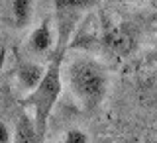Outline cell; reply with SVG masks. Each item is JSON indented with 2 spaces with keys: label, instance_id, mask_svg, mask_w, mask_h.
<instances>
[{
  "label": "cell",
  "instance_id": "cell-1",
  "mask_svg": "<svg viewBox=\"0 0 157 143\" xmlns=\"http://www.w3.org/2000/svg\"><path fill=\"white\" fill-rule=\"evenodd\" d=\"M67 85L78 104L86 110H96L104 102L110 86L108 71L92 57H75L65 69Z\"/></svg>",
  "mask_w": 157,
  "mask_h": 143
},
{
  "label": "cell",
  "instance_id": "cell-9",
  "mask_svg": "<svg viewBox=\"0 0 157 143\" xmlns=\"http://www.w3.org/2000/svg\"><path fill=\"white\" fill-rule=\"evenodd\" d=\"M0 143H12V130L2 120H0Z\"/></svg>",
  "mask_w": 157,
  "mask_h": 143
},
{
  "label": "cell",
  "instance_id": "cell-11",
  "mask_svg": "<svg viewBox=\"0 0 157 143\" xmlns=\"http://www.w3.org/2000/svg\"><path fill=\"white\" fill-rule=\"evenodd\" d=\"M136 2H137V0H136Z\"/></svg>",
  "mask_w": 157,
  "mask_h": 143
},
{
  "label": "cell",
  "instance_id": "cell-5",
  "mask_svg": "<svg viewBox=\"0 0 157 143\" xmlns=\"http://www.w3.org/2000/svg\"><path fill=\"white\" fill-rule=\"evenodd\" d=\"M12 143H43L37 134V127H36L32 114L22 112L18 116L14 130H12Z\"/></svg>",
  "mask_w": 157,
  "mask_h": 143
},
{
  "label": "cell",
  "instance_id": "cell-8",
  "mask_svg": "<svg viewBox=\"0 0 157 143\" xmlns=\"http://www.w3.org/2000/svg\"><path fill=\"white\" fill-rule=\"evenodd\" d=\"M63 143H90V141H88V135H86L82 130L73 127V130H69L67 134H65V137H63Z\"/></svg>",
  "mask_w": 157,
  "mask_h": 143
},
{
  "label": "cell",
  "instance_id": "cell-10",
  "mask_svg": "<svg viewBox=\"0 0 157 143\" xmlns=\"http://www.w3.org/2000/svg\"><path fill=\"white\" fill-rule=\"evenodd\" d=\"M153 57L157 59V43H155V49H153Z\"/></svg>",
  "mask_w": 157,
  "mask_h": 143
},
{
  "label": "cell",
  "instance_id": "cell-6",
  "mask_svg": "<svg viewBox=\"0 0 157 143\" xmlns=\"http://www.w3.org/2000/svg\"><path fill=\"white\" fill-rule=\"evenodd\" d=\"M10 14L16 28H26L33 16V0H10Z\"/></svg>",
  "mask_w": 157,
  "mask_h": 143
},
{
  "label": "cell",
  "instance_id": "cell-3",
  "mask_svg": "<svg viewBox=\"0 0 157 143\" xmlns=\"http://www.w3.org/2000/svg\"><path fill=\"white\" fill-rule=\"evenodd\" d=\"M53 29H51V22L49 20H43L37 28L32 29L28 37V47L32 53H37V55H43V53H49L53 47Z\"/></svg>",
  "mask_w": 157,
  "mask_h": 143
},
{
  "label": "cell",
  "instance_id": "cell-4",
  "mask_svg": "<svg viewBox=\"0 0 157 143\" xmlns=\"http://www.w3.org/2000/svg\"><path fill=\"white\" fill-rule=\"evenodd\" d=\"M43 75H45V67L43 65L33 63V61H24L22 65L18 67V71H16L18 86L22 88L24 92H32L33 88L41 82Z\"/></svg>",
  "mask_w": 157,
  "mask_h": 143
},
{
  "label": "cell",
  "instance_id": "cell-2",
  "mask_svg": "<svg viewBox=\"0 0 157 143\" xmlns=\"http://www.w3.org/2000/svg\"><path fill=\"white\" fill-rule=\"evenodd\" d=\"M61 61H63V49H59L55 53V57L51 59V63L45 67V75H43L41 82L32 92H28V96H26V104L32 106V118L36 122V127H37V134L41 137V141H45L49 118H51V112L63 90Z\"/></svg>",
  "mask_w": 157,
  "mask_h": 143
},
{
  "label": "cell",
  "instance_id": "cell-7",
  "mask_svg": "<svg viewBox=\"0 0 157 143\" xmlns=\"http://www.w3.org/2000/svg\"><path fill=\"white\" fill-rule=\"evenodd\" d=\"M98 0H55V8L59 14H78L92 8Z\"/></svg>",
  "mask_w": 157,
  "mask_h": 143
}]
</instances>
